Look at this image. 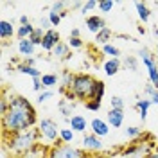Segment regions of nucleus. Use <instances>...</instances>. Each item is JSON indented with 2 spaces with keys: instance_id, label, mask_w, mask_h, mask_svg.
Masks as SVG:
<instances>
[{
  "instance_id": "22",
  "label": "nucleus",
  "mask_w": 158,
  "mask_h": 158,
  "mask_svg": "<svg viewBox=\"0 0 158 158\" xmlns=\"http://www.w3.org/2000/svg\"><path fill=\"white\" fill-rule=\"evenodd\" d=\"M135 9H137L138 13V18H140V22H148L149 18H151V11H149V7L144 4V2H135Z\"/></svg>"
},
{
  "instance_id": "26",
  "label": "nucleus",
  "mask_w": 158,
  "mask_h": 158,
  "mask_svg": "<svg viewBox=\"0 0 158 158\" xmlns=\"http://www.w3.org/2000/svg\"><path fill=\"white\" fill-rule=\"evenodd\" d=\"M74 77L76 74H70L69 70H63V76H61V86H63V92H67L70 88V85L74 83Z\"/></svg>"
},
{
  "instance_id": "11",
  "label": "nucleus",
  "mask_w": 158,
  "mask_h": 158,
  "mask_svg": "<svg viewBox=\"0 0 158 158\" xmlns=\"http://www.w3.org/2000/svg\"><path fill=\"white\" fill-rule=\"evenodd\" d=\"M90 129H92V133H94V135H97V137H106V135H108L110 133V124L108 122H104V120H102V118H92V120H90Z\"/></svg>"
},
{
  "instance_id": "29",
  "label": "nucleus",
  "mask_w": 158,
  "mask_h": 158,
  "mask_svg": "<svg viewBox=\"0 0 158 158\" xmlns=\"http://www.w3.org/2000/svg\"><path fill=\"white\" fill-rule=\"evenodd\" d=\"M43 36H45V31L43 29H40V27H36V29H34V32H32V34H31V41H32V43H34V45H36V47H41V41H43Z\"/></svg>"
},
{
  "instance_id": "32",
  "label": "nucleus",
  "mask_w": 158,
  "mask_h": 158,
  "mask_svg": "<svg viewBox=\"0 0 158 158\" xmlns=\"http://www.w3.org/2000/svg\"><path fill=\"white\" fill-rule=\"evenodd\" d=\"M144 131H142V128H137V126H128V128L124 129V135L128 138H137V137H140Z\"/></svg>"
},
{
  "instance_id": "20",
  "label": "nucleus",
  "mask_w": 158,
  "mask_h": 158,
  "mask_svg": "<svg viewBox=\"0 0 158 158\" xmlns=\"http://www.w3.org/2000/svg\"><path fill=\"white\" fill-rule=\"evenodd\" d=\"M13 34H16L13 23H11L9 20H2V22H0V36H2V40L13 38Z\"/></svg>"
},
{
  "instance_id": "44",
  "label": "nucleus",
  "mask_w": 158,
  "mask_h": 158,
  "mask_svg": "<svg viewBox=\"0 0 158 158\" xmlns=\"http://www.w3.org/2000/svg\"><path fill=\"white\" fill-rule=\"evenodd\" d=\"M31 22H29V18H27V16H25V15H22V16H20V25H29Z\"/></svg>"
},
{
  "instance_id": "25",
  "label": "nucleus",
  "mask_w": 158,
  "mask_h": 158,
  "mask_svg": "<svg viewBox=\"0 0 158 158\" xmlns=\"http://www.w3.org/2000/svg\"><path fill=\"white\" fill-rule=\"evenodd\" d=\"M111 34H113V32H111V29H110V27H104L101 32H97V34H95V41H97V43H101V45H108Z\"/></svg>"
},
{
  "instance_id": "7",
  "label": "nucleus",
  "mask_w": 158,
  "mask_h": 158,
  "mask_svg": "<svg viewBox=\"0 0 158 158\" xmlns=\"http://www.w3.org/2000/svg\"><path fill=\"white\" fill-rule=\"evenodd\" d=\"M81 144H83V149L85 151H102L104 149L102 138L97 137V135H94V133H85Z\"/></svg>"
},
{
  "instance_id": "30",
  "label": "nucleus",
  "mask_w": 158,
  "mask_h": 158,
  "mask_svg": "<svg viewBox=\"0 0 158 158\" xmlns=\"http://www.w3.org/2000/svg\"><path fill=\"white\" fill-rule=\"evenodd\" d=\"M144 92H146V95H149V101L153 102V104H158V90L149 83V85H146V88H144Z\"/></svg>"
},
{
  "instance_id": "40",
  "label": "nucleus",
  "mask_w": 158,
  "mask_h": 158,
  "mask_svg": "<svg viewBox=\"0 0 158 158\" xmlns=\"http://www.w3.org/2000/svg\"><path fill=\"white\" fill-rule=\"evenodd\" d=\"M50 97H52V90H43V92H40V95H38V102H45Z\"/></svg>"
},
{
  "instance_id": "48",
  "label": "nucleus",
  "mask_w": 158,
  "mask_h": 158,
  "mask_svg": "<svg viewBox=\"0 0 158 158\" xmlns=\"http://www.w3.org/2000/svg\"><path fill=\"white\" fill-rule=\"evenodd\" d=\"M117 158H128V156H122V155H120V156H117Z\"/></svg>"
},
{
  "instance_id": "35",
  "label": "nucleus",
  "mask_w": 158,
  "mask_h": 158,
  "mask_svg": "<svg viewBox=\"0 0 158 158\" xmlns=\"http://www.w3.org/2000/svg\"><path fill=\"white\" fill-rule=\"evenodd\" d=\"M101 104H102V101H97V99H90L88 102H85V108L90 110V111H99Z\"/></svg>"
},
{
  "instance_id": "42",
  "label": "nucleus",
  "mask_w": 158,
  "mask_h": 158,
  "mask_svg": "<svg viewBox=\"0 0 158 158\" xmlns=\"http://www.w3.org/2000/svg\"><path fill=\"white\" fill-rule=\"evenodd\" d=\"M40 29H43V31H50V29H52L50 20L49 18H41V20H40Z\"/></svg>"
},
{
  "instance_id": "49",
  "label": "nucleus",
  "mask_w": 158,
  "mask_h": 158,
  "mask_svg": "<svg viewBox=\"0 0 158 158\" xmlns=\"http://www.w3.org/2000/svg\"><path fill=\"white\" fill-rule=\"evenodd\" d=\"M156 56H158V43H156Z\"/></svg>"
},
{
  "instance_id": "37",
  "label": "nucleus",
  "mask_w": 158,
  "mask_h": 158,
  "mask_svg": "<svg viewBox=\"0 0 158 158\" xmlns=\"http://www.w3.org/2000/svg\"><path fill=\"white\" fill-rule=\"evenodd\" d=\"M97 6H99V2H95V0H88V2H85V6H83L81 13H83V15H86V13H90L92 9H95Z\"/></svg>"
},
{
  "instance_id": "10",
  "label": "nucleus",
  "mask_w": 158,
  "mask_h": 158,
  "mask_svg": "<svg viewBox=\"0 0 158 158\" xmlns=\"http://www.w3.org/2000/svg\"><path fill=\"white\" fill-rule=\"evenodd\" d=\"M69 126L74 133H85V131L88 129L90 122L83 117V115H77V113H76V115H72V117L69 118Z\"/></svg>"
},
{
  "instance_id": "3",
  "label": "nucleus",
  "mask_w": 158,
  "mask_h": 158,
  "mask_svg": "<svg viewBox=\"0 0 158 158\" xmlns=\"http://www.w3.org/2000/svg\"><path fill=\"white\" fill-rule=\"evenodd\" d=\"M99 81L90 74H76L74 83L70 85V88L67 90L69 99H81L85 102H88L90 99L95 97Z\"/></svg>"
},
{
  "instance_id": "5",
  "label": "nucleus",
  "mask_w": 158,
  "mask_h": 158,
  "mask_svg": "<svg viewBox=\"0 0 158 158\" xmlns=\"http://www.w3.org/2000/svg\"><path fill=\"white\" fill-rule=\"evenodd\" d=\"M38 129H40V135L43 140L50 142L52 146H56L59 142V126L56 124V120L52 118H41L38 122Z\"/></svg>"
},
{
  "instance_id": "47",
  "label": "nucleus",
  "mask_w": 158,
  "mask_h": 158,
  "mask_svg": "<svg viewBox=\"0 0 158 158\" xmlns=\"http://www.w3.org/2000/svg\"><path fill=\"white\" fill-rule=\"evenodd\" d=\"M153 34H155V36H156V38H158V29H156V27L153 29Z\"/></svg>"
},
{
  "instance_id": "18",
  "label": "nucleus",
  "mask_w": 158,
  "mask_h": 158,
  "mask_svg": "<svg viewBox=\"0 0 158 158\" xmlns=\"http://www.w3.org/2000/svg\"><path fill=\"white\" fill-rule=\"evenodd\" d=\"M58 108L63 113V117L67 118V122H69V118L72 117L70 113H74V102H70V99H59Z\"/></svg>"
},
{
  "instance_id": "8",
  "label": "nucleus",
  "mask_w": 158,
  "mask_h": 158,
  "mask_svg": "<svg viewBox=\"0 0 158 158\" xmlns=\"http://www.w3.org/2000/svg\"><path fill=\"white\" fill-rule=\"evenodd\" d=\"M149 153V146L148 144H142V142H138V144H133V146H129L122 151V156H128V158H133V156H148Z\"/></svg>"
},
{
  "instance_id": "31",
  "label": "nucleus",
  "mask_w": 158,
  "mask_h": 158,
  "mask_svg": "<svg viewBox=\"0 0 158 158\" xmlns=\"http://www.w3.org/2000/svg\"><path fill=\"white\" fill-rule=\"evenodd\" d=\"M124 67L128 70H131V72H137L138 70V59L135 58V56H126V59H124Z\"/></svg>"
},
{
  "instance_id": "6",
  "label": "nucleus",
  "mask_w": 158,
  "mask_h": 158,
  "mask_svg": "<svg viewBox=\"0 0 158 158\" xmlns=\"http://www.w3.org/2000/svg\"><path fill=\"white\" fill-rule=\"evenodd\" d=\"M138 56H140L142 63H144L146 69H148L149 83L158 90V63H156V59H155V56H151V52H149L148 49H140Z\"/></svg>"
},
{
  "instance_id": "28",
  "label": "nucleus",
  "mask_w": 158,
  "mask_h": 158,
  "mask_svg": "<svg viewBox=\"0 0 158 158\" xmlns=\"http://www.w3.org/2000/svg\"><path fill=\"white\" fill-rule=\"evenodd\" d=\"M59 140L63 144H72L74 142V131L70 128H61V131H59Z\"/></svg>"
},
{
  "instance_id": "13",
  "label": "nucleus",
  "mask_w": 158,
  "mask_h": 158,
  "mask_svg": "<svg viewBox=\"0 0 158 158\" xmlns=\"http://www.w3.org/2000/svg\"><path fill=\"white\" fill-rule=\"evenodd\" d=\"M106 122L111 128H120L124 124V110H110L106 113Z\"/></svg>"
},
{
  "instance_id": "14",
  "label": "nucleus",
  "mask_w": 158,
  "mask_h": 158,
  "mask_svg": "<svg viewBox=\"0 0 158 158\" xmlns=\"http://www.w3.org/2000/svg\"><path fill=\"white\" fill-rule=\"evenodd\" d=\"M106 27V22L102 20V16H99V15H92L86 18V29L90 32H94V34H97L101 31Z\"/></svg>"
},
{
  "instance_id": "27",
  "label": "nucleus",
  "mask_w": 158,
  "mask_h": 158,
  "mask_svg": "<svg viewBox=\"0 0 158 158\" xmlns=\"http://www.w3.org/2000/svg\"><path fill=\"white\" fill-rule=\"evenodd\" d=\"M102 54L110 56V59H118V56H120V50H118L115 45L108 43V45H102Z\"/></svg>"
},
{
  "instance_id": "23",
  "label": "nucleus",
  "mask_w": 158,
  "mask_h": 158,
  "mask_svg": "<svg viewBox=\"0 0 158 158\" xmlns=\"http://www.w3.org/2000/svg\"><path fill=\"white\" fill-rule=\"evenodd\" d=\"M41 85H43V90H50L52 86H56L59 83V77L56 74H43L41 76Z\"/></svg>"
},
{
  "instance_id": "24",
  "label": "nucleus",
  "mask_w": 158,
  "mask_h": 158,
  "mask_svg": "<svg viewBox=\"0 0 158 158\" xmlns=\"http://www.w3.org/2000/svg\"><path fill=\"white\" fill-rule=\"evenodd\" d=\"M34 29L36 27H32V25H20L18 29H16V38H18V41L20 40H27V38H31V34L34 32Z\"/></svg>"
},
{
  "instance_id": "45",
  "label": "nucleus",
  "mask_w": 158,
  "mask_h": 158,
  "mask_svg": "<svg viewBox=\"0 0 158 158\" xmlns=\"http://www.w3.org/2000/svg\"><path fill=\"white\" fill-rule=\"evenodd\" d=\"M79 34H81L79 29H72L70 31V38H79Z\"/></svg>"
},
{
  "instance_id": "1",
  "label": "nucleus",
  "mask_w": 158,
  "mask_h": 158,
  "mask_svg": "<svg viewBox=\"0 0 158 158\" xmlns=\"http://www.w3.org/2000/svg\"><path fill=\"white\" fill-rule=\"evenodd\" d=\"M36 122H38L36 110L32 108L29 99L22 97V95H13L9 99L7 113L2 117V133L4 135L20 133V131L34 128Z\"/></svg>"
},
{
  "instance_id": "38",
  "label": "nucleus",
  "mask_w": 158,
  "mask_h": 158,
  "mask_svg": "<svg viewBox=\"0 0 158 158\" xmlns=\"http://www.w3.org/2000/svg\"><path fill=\"white\" fill-rule=\"evenodd\" d=\"M104 92H106V85L102 83V81H99V86H97V92H95V97L97 101H102V97H104Z\"/></svg>"
},
{
  "instance_id": "36",
  "label": "nucleus",
  "mask_w": 158,
  "mask_h": 158,
  "mask_svg": "<svg viewBox=\"0 0 158 158\" xmlns=\"http://www.w3.org/2000/svg\"><path fill=\"white\" fill-rule=\"evenodd\" d=\"M47 18L50 20L52 27H58V25H59V22H61V15H59V13H56V11H52V9H50V11H49V16H47Z\"/></svg>"
},
{
  "instance_id": "34",
  "label": "nucleus",
  "mask_w": 158,
  "mask_h": 158,
  "mask_svg": "<svg viewBox=\"0 0 158 158\" xmlns=\"http://www.w3.org/2000/svg\"><path fill=\"white\" fill-rule=\"evenodd\" d=\"M110 104H111L113 110H124V99L118 97V95H113V97L110 99Z\"/></svg>"
},
{
  "instance_id": "46",
  "label": "nucleus",
  "mask_w": 158,
  "mask_h": 158,
  "mask_svg": "<svg viewBox=\"0 0 158 158\" xmlns=\"http://www.w3.org/2000/svg\"><path fill=\"white\" fill-rule=\"evenodd\" d=\"M146 158H158V151H151Z\"/></svg>"
},
{
  "instance_id": "2",
  "label": "nucleus",
  "mask_w": 158,
  "mask_h": 158,
  "mask_svg": "<svg viewBox=\"0 0 158 158\" xmlns=\"http://www.w3.org/2000/svg\"><path fill=\"white\" fill-rule=\"evenodd\" d=\"M40 129L31 128L20 133H13V135H4V148L7 149V153L13 156L20 158L23 153H27L29 149H32L36 144H40Z\"/></svg>"
},
{
  "instance_id": "16",
  "label": "nucleus",
  "mask_w": 158,
  "mask_h": 158,
  "mask_svg": "<svg viewBox=\"0 0 158 158\" xmlns=\"http://www.w3.org/2000/svg\"><path fill=\"white\" fill-rule=\"evenodd\" d=\"M52 56H56L58 59H70V58H72V54H70L69 43H65V41H59L58 45L54 47V50H52Z\"/></svg>"
},
{
  "instance_id": "17",
  "label": "nucleus",
  "mask_w": 158,
  "mask_h": 158,
  "mask_svg": "<svg viewBox=\"0 0 158 158\" xmlns=\"http://www.w3.org/2000/svg\"><path fill=\"white\" fill-rule=\"evenodd\" d=\"M151 101L149 99H138L137 104H135V108L138 110V115H140V120H142V124L146 122V118H148V113H149V108H151Z\"/></svg>"
},
{
  "instance_id": "4",
  "label": "nucleus",
  "mask_w": 158,
  "mask_h": 158,
  "mask_svg": "<svg viewBox=\"0 0 158 158\" xmlns=\"http://www.w3.org/2000/svg\"><path fill=\"white\" fill-rule=\"evenodd\" d=\"M49 158H90V155L72 144H56L50 148Z\"/></svg>"
},
{
  "instance_id": "39",
  "label": "nucleus",
  "mask_w": 158,
  "mask_h": 158,
  "mask_svg": "<svg viewBox=\"0 0 158 158\" xmlns=\"http://www.w3.org/2000/svg\"><path fill=\"white\" fill-rule=\"evenodd\" d=\"M69 47H72V49H81V47H83V40L81 38H70L69 36Z\"/></svg>"
},
{
  "instance_id": "41",
  "label": "nucleus",
  "mask_w": 158,
  "mask_h": 158,
  "mask_svg": "<svg viewBox=\"0 0 158 158\" xmlns=\"http://www.w3.org/2000/svg\"><path fill=\"white\" fill-rule=\"evenodd\" d=\"M65 7H67V4H65V2H56V4H52V7H50V9L56 11V13H59V15H63V13H65Z\"/></svg>"
},
{
  "instance_id": "9",
  "label": "nucleus",
  "mask_w": 158,
  "mask_h": 158,
  "mask_svg": "<svg viewBox=\"0 0 158 158\" xmlns=\"http://www.w3.org/2000/svg\"><path fill=\"white\" fill-rule=\"evenodd\" d=\"M59 43V32L56 29L45 31V36H43V41H41V49L47 50V52H52L54 47Z\"/></svg>"
},
{
  "instance_id": "12",
  "label": "nucleus",
  "mask_w": 158,
  "mask_h": 158,
  "mask_svg": "<svg viewBox=\"0 0 158 158\" xmlns=\"http://www.w3.org/2000/svg\"><path fill=\"white\" fill-rule=\"evenodd\" d=\"M49 151H50L49 146H45V144L40 142L32 149H29L27 153H23L20 158H49Z\"/></svg>"
},
{
  "instance_id": "43",
  "label": "nucleus",
  "mask_w": 158,
  "mask_h": 158,
  "mask_svg": "<svg viewBox=\"0 0 158 158\" xmlns=\"http://www.w3.org/2000/svg\"><path fill=\"white\" fill-rule=\"evenodd\" d=\"M43 85H41V79H32V90H34V92H43Z\"/></svg>"
},
{
  "instance_id": "33",
  "label": "nucleus",
  "mask_w": 158,
  "mask_h": 158,
  "mask_svg": "<svg viewBox=\"0 0 158 158\" xmlns=\"http://www.w3.org/2000/svg\"><path fill=\"white\" fill-rule=\"evenodd\" d=\"M113 6H115V2L113 0H99V9L101 13H110V11L113 9Z\"/></svg>"
},
{
  "instance_id": "19",
  "label": "nucleus",
  "mask_w": 158,
  "mask_h": 158,
  "mask_svg": "<svg viewBox=\"0 0 158 158\" xmlns=\"http://www.w3.org/2000/svg\"><path fill=\"white\" fill-rule=\"evenodd\" d=\"M120 65H122L120 59H108V61L104 63V74H106L108 77H113L118 70H120Z\"/></svg>"
},
{
  "instance_id": "15",
  "label": "nucleus",
  "mask_w": 158,
  "mask_h": 158,
  "mask_svg": "<svg viewBox=\"0 0 158 158\" xmlns=\"http://www.w3.org/2000/svg\"><path fill=\"white\" fill-rule=\"evenodd\" d=\"M34 49H36V45L31 41L29 38L27 40H20L18 41V52L23 56V58H32V54H34Z\"/></svg>"
},
{
  "instance_id": "21",
  "label": "nucleus",
  "mask_w": 158,
  "mask_h": 158,
  "mask_svg": "<svg viewBox=\"0 0 158 158\" xmlns=\"http://www.w3.org/2000/svg\"><path fill=\"white\" fill-rule=\"evenodd\" d=\"M18 72H22V74H25V76H31L32 79H38V77H41L43 74L40 72L36 67H31V65H25V63H22V65H18Z\"/></svg>"
}]
</instances>
